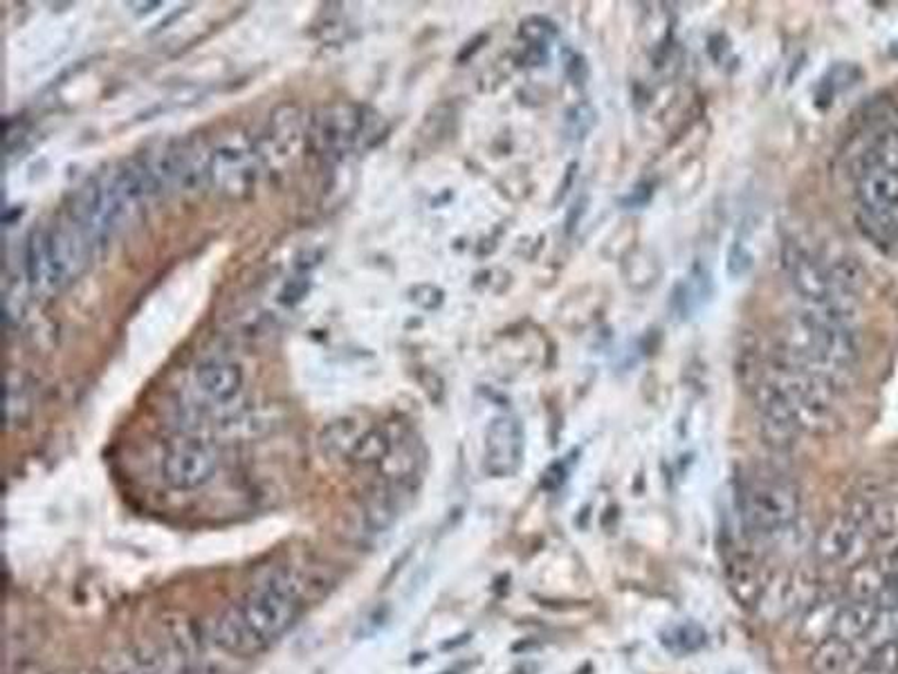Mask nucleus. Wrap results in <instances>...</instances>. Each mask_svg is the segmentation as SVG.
I'll use <instances>...</instances> for the list:
<instances>
[{
  "label": "nucleus",
  "instance_id": "nucleus-26",
  "mask_svg": "<svg viewBox=\"0 0 898 674\" xmlns=\"http://www.w3.org/2000/svg\"><path fill=\"white\" fill-rule=\"evenodd\" d=\"M162 3H129V8H138V12H151L155 8H159Z\"/></svg>",
  "mask_w": 898,
  "mask_h": 674
},
{
  "label": "nucleus",
  "instance_id": "nucleus-4",
  "mask_svg": "<svg viewBox=\"0 0 898 674\" xmlns=\"http://www.w3.org/2000/svg\"><path fill=\"white\" fill-rule=\"evenodd\" d=\"M759 376L780 393L800 431L818 436L834 431L838 423L836 399L840 391L836 385L778 358L766 363Z\"/></svg>",
  "mask_w": 898,
  "mask_h": 674
},
{
  "label": "nucleus",
  "instance_id": "nucleus-2",
  "mask_svg": "<svg viewBox=\"0 0 898 674\" xmlns=\"http://www.w3.org/2000/svg\"><path fill=\"white\" fill-rule=\"evenodd\" d=\"M91 239L68 212L52 225L29 234L25 246V274L34 291L52 295L72 284L91 257Z\"/></svg>",
  "mask_w": 898,
  "mask_h": 674
},
{
  "label": "nucleus",
  "instance_id": "nucleus-19",
  "mask_svg": "<svg viewBox=\"0 0 898 674\" xmlns=\"http://www.w3.org/2000/svg\"><path fill=\"white\" fill-rule=\"evenodd\" d=\"M391 450H393V439L389 436V431L380 427H366L357 439L348 461L359 463V465H380L387 461Z\"/></svg>",
  "mask_w": 898,
  "mask_h": 674
},
{
  "label": "nucleus",
  "instance_id": "nucleus-25",
  "mask_svg": "<svg viewBox=\"0 0 898 674\" xmlns=\"http://www.w3.org/2000/svg\"><path fill=\"white\" fill-rule=\"evenodd\" d=\"M855 674H887V672H885L883 667H878V665L870 659V661H867V663H865L859 672H855Z\"/></svg>",
  "mask_w": 898,
  "mask_h": 674
},
{
  "label": "nucleus",
  "instance_id": "nucleus-22",
  "mask_svg": "<svg viewBox=\"0 0 898 674\" xmlns=\"http://www.w3.org/2000/svg\"><path fill=\"white\" fill-rule=\"evenodd\" d=\"M751 265H753V255L746 250V246L734 244L732 250H730V255H728V270H730V274H734V276L746 274V272L751 270Z\"/></svg>",
  "mask_w": 898,
  "mask_h": 674
},
{
  "label": "nucleus",
  "instance_id": "nucleus-24",
  "mask_svg": "<svg viewBox=\"0 0 898 674\" xmlns=\"http://www.w3.org/2000/svg\"><path fill=\"white\" fill-rule=\"evenodd\" d=\"M8 674H52V672L34 661H16L14 665H10Z\"/></svg>",
  "mask_w": 898,
  "mask_h": 674
},
{
  "label": "nucleus",
  "instance_id": "nucleus-27",
  "mask_svg": "<svg viewBox=\"0 0 898 674\" xmlns=\"http://www.w3.org/2000/svg\"><path fill=\"white\" fill-rule=\"evenodd\" d=\"M889 587L894 589V593L898 596V567H896V571H894V576H891V582H889Z\"/></svg>",
  "mask_w": 898,
  "mask_h": 674
},
{
  "label": "nucleus",
  "instance_id": "nucleus-16",
  "mask_svg": "<svg viewBox=\"0 0 898 674\" xmlns=\"http://www.w3.org/2000/svg\"><path fill=\"white\" fill-rule=\"evenodd\" d=\"M398 518V497H393V490H376L369 495V499L364 501L362 508V533L366 535H380Z\"/></svg>",
  "mask_w": 898,
  "mask_h": 674
},
{
  "label": "nucleus",
  "instance_id": "nucleus-21",
  "mask_svg": "<svg viewBox=\"0 0 898 674\" xmlns=\"http://www.w3.org/2000/svg\"><path fill=\"white\" fill-rule=\"evenodd\" d=\"M519 34H521V38H523V42H525L530 48L546 50V48L551 46L553 38L557 36V27H555L553 21H548V19H544V16H530V19H525V21L521 23Z\"/></svg>",
  "mask_w": 898,
  "mask_h": 674
},
{
  "label": "nucleus",
  "instance_id": "nucleus-6",
  "mask_svg": "<svg viewBox=\"0 0 898 674\" xmlns=\"http://www.w3.org/2000/svg\"><path fill=\"white\" fill-rule=\"evenodd\" d=\"M369 115L357 104H329L315 113L310 125V140L319 153L342 155L357 149L369 138Z\"/></svg>",
  "mask_w": 898,
  "mask_h": 674
},
{
  "label": "nucleus",
  "instance_id": "nucleus-13",
  "mask_svg": "<svg viewBox=\"0 0 898 674\" xmlns=\"http://www.w3.org/2000/svg\"><path fill=\"white\" fill-rule=\"evenodd\" d=\"M876 616V603L870 601H851L842 603L838 618H836V629H834V637H838L840 641L855 646V643H863L867 631L872 629Z\"/></svg>",
  "mask_w": 898,
  "mask_h": 674
},
{
  "label": "nucleus",
  "instance_id": "nucleus-14",
  "mask_svg": "<svg viewBox=\"0 0 898 674\" xmlns=\"http://www.w3.org/2000/svg\"><path fill=\"white\" fill-rule=\"evenodd\" d=\"M894 571L885 567V563L865 560L863 565L853 567L849 574V596L851 601H870L876 603L881 593L889 587Z\"/></svg>",
  "mask_w": 898,
  "mask_h": 674
},
{
  "label": "nucleus",
  "instance_id": "nucleus-10",
  "mask_svg": "<svg viewBox=\"0 0 898 674\" xmlns=\"http://www.w3.org/2000/svg\"><path fill=\"white\" fill-rule=\"evenodd\" d=\"M216 465L218 459L212 448L185 441L167 452L162 461V477L176 490H196L214 477Z\"/></svg>",
  "mask_w": 898,
  "mask_h": 674
},
{
  "label": "nucleus",
  "instance_id": "nucleus-11",
  "mask_svg": "<svg viewBox=\"0 0 898 674\" xmlns=\"http://www.w3.org/2000/svg\"><path fill=\"white\" fill-rule=\"evenodd\" d=\"M198 391L216 405L234 401L243 387V371L234 363L208 360L196 369Z\"/></svg>",
  "mask_w": 898,
  "mask_h": 674
},
{
  "label": "nucleus",
  "instance_id": "nucleus-23",
  "mask_svg": "<svg viewBox=\"0 0 898 674\" xmlns=\"http://www.w3.org/2000/svg\"><path fill=\"white\" fill-rule=\"evenodd\" d=\"M412 301H414L416 306L425 308V310H436V308L442 304V291L436 288V286H429V284L416 286V288L412 291Z\"/></svg>",
  "mask_w": 898,
  "mask_h": 674
},
{
  "label": "nucleus",
  "instance_id": "nucleus-12",
  "mask_svg": "<svg viewBox=\"0 0 898 674\" xmlns=\"http://www.w3.org/2000/svg\"><path fill=\"white\" fill-rule=\"evenodd\" d=\"M842 603L834 596H820L800 618V639L813 648H818L834 637L836 618Z\"/></svg>",
  "mask_w": 898,
  "mask_h": 674
},
{
  "label": "nucleus",
  "instance_id": "nucleus-7",
  "mask_svg": "<svg viewBox=\"0 0 898 674\" xmlns=\"http://www.w3.org/2000/svg\"><path fill=\"white\" fill-rule=\"evenodd\" d=\"M874 542L861 520L847 510L834 518L818 535L815 553L827 565H849L851 569L867 560Z\"/></svg>",
  "mask_w": 898,
  "mask_h": 674
},
{
  "label": "nucleus",
  "instance_id": "nucleus-3",
  "mask_svg": "<svg viewBox=\"0 0 898 674\" xmlns=\"http://www.w3.org/2000/svg\"><path fill=\"white\" fill-rule=\"evenodd\" d=\"M302 578L293 569H274L232 605L243 627L248 629L257 646L265 650L295 625L302 612Z\"/></svg>",
  "mask_w": 898,
  "mask_h": 674
},
{
  "label": "nucleus",
  "instance_id": "nucleus-9",
  "mask_svg": "<svg viewBox=\"0 0 898 674\" xmlns=\"http://www.w3.org/2000/svg\"><path fill=\"white\" fill-rule=\"evenodd\" d=\"M259 178V157L255 151L223 144L210 153L208 165V182L227 196H245L250 193Z\"/></svg>",
  "mask_w": 898,
  "mask_h": 674
},
{
  "label": "nucleus",
  "instance_id": "nucleus-5",
  "mask_svg": "<svg viewBox=\"0 0 898 674\" xmlns=\"http://www.w3.org/2000/svg\"><path fill=\"white\" fill-rule=\"evenodd\" d=\"M742 518L751 535L770 540L787 535L797 522V495L778 477H753L742 488Z\"/></svg>",
  "mask_w": 898,
  "mask_h": 674
},
{
  "label": "nucleus",
  "instance_id": "nucleus-17",
  "mask_svg": "<svg viewBox=\"0 0 898 674\" xmlns=\"http://www.w3.org/2000/svg\"><path fill=\"white\" fill-rule=\"evenodd\" d=\"M759 614L766 620H782L793 614V578L778 576L766 582L761 599L757 603Z\"/></svg>",
  "mask_w": 898,
  "mask_h": 674
},
{
  "label": "nucleus",
  "instance_id": "nucleus-15",
  "mask_svg": "<svg viewBox=\"0 0 898 674\" xmlns=\"http://www.w3.org/2000/svg\"><path fill=\"white\" fill-rule=\"evenodd\" d=\"M728 582H730V591L734 593V599L746 607H753L759 603L761 591L766 587L757 565L748 558H737L730 563Z\"/></svg>",
  "mask_w": 898,
  "mask_h": 674
},
{
  "label": "nucleus",
  "instance_id": "nucleus-18",
  "mask_svg": "<svg viewBox=\"0 0 898 674\" xmlns=\"http://www.w3.org/2000/svg\"><path fill=\"white\" fill-rule=\"evenodd\" d=\"M853 657V646L840 641L838 637L827 639L813 650L811 670L813 674H847Z\"/></svg>",
  "mask_w": 898,
  "mask_h": 674
},
{
  "label": "nucleus",
  "instance_id": "nucleus-20",
  "mask_svg": "<svg viewBox=\"0 0 898 674\" xmlns=\"http://www.w3.org/2000/svg\"><path fill=\"white\" fill-rule=\"evenodd\" d=\"M32 416V395L21 374L12 371L8 380V427L14 429Z\"/></svg>",
  "mask_w": 898,
  "mask_h": 674
},
{
  "label": "nucleus",
  "instance_id": "nucleus-1",
  "mask_svg": "<svg viewBox=\"0 0 898 674\" xmlns=\"http://www.w3.org/2000/svg\"><path fill=\"white\" fill-rule=\"evenodd\" d=\"M772 358L820 376L842 389L861 358L855 322L802 304L782 327Z\"/></svg>",
  "mask_w": 898,
  "mask_h": 674
},
{
  "label": "nucleus",
  "instance_id": "nucleus-8",
  "mask_svg": "<svg viewBox=\"0 0 898 674\" xmlns=\"http://www.w3.org/2000/svg\"><path fill=\"white\" fill-rule=\"evenodd\" d=\"M523 427L515 416H497L485 429L483 468L489 477L506 480L521 468L523 461Z\"/></svg>",
  "mask_w": 898,
  "mask_h": 674
}]
</instances>
